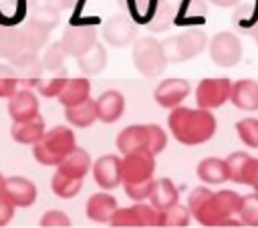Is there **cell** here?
I'll use <instances>...</instances> for the list:
<instances>
[{
	"label": "cell",
	"mask_w": 258,
	"mask_h": 228,
	"mask_svg": "<svg viewBox=\"0 0 258 228\" xmlns=\"http://www.w3.org/2000/svg\"><path fill=\"white\" fill-rule=\"evenodd\" d=\"M48 34H50V32H48L46 28H42V26L30 22V20H26V22L20 26L22 44H24L26 50H34V52H38L40 48H44L46 42H48Z\"/></svg>",
	"instance_id": "83f0119b"
},
{
	"label": "cell",
	"mask_w": 258,
	"mask_h": 228,
	"mask_svg": "<svg viewBox=\"0 0 258 228\" xmlns=\"http://www.w3.org/2000/svg\"><path fill=\"white\" fill-rule=\"evenodd\" d=\"M189 91H191V87H189V83L185 79H181V77H169V79H163L155 87L153 99H155V103L159 107L173 109V107L181 105L187 99Z\"/></svg>",
	"instance_id": "4fadbf2b"
},
{
	"label": "cell",
	"mask_w": 258,
	"mask_h": 228,
	"mask_svg": "<svg viewBox=\"0 0 258 228\" xmlns=\"http://www.w3.org/2000/svg\"><path fill=\"white\" fill-rule=\"evenodd\" d=\"M44 4L54 8L56 12H62V10H71L77 4V0H44Z\"/></svg>",
	"instance_id": "f6af8a7d"
},
{
	"label": "cell",
	"mask_w": 258,
	"mask_h": 228,
	"mask_svg": "<svg viewBox=\"0 0 258 228\" xmlns=\"http://www.w3.org/2000/svg\"><path fill=\"white\" fill-rule=\"evenodd\" d=\"M169 133L181 145H202L216 135L218 121L210 109L177 105L167 115Z\"/></svg>",
	"instance_id": "7a4b0ae2"
},
{
	"label": "cell",
	"mask_w": 258,
	"mask_h": 228,
	"mask_svg": "<svg viewBox=\"0 0 258 228\" xmlns=\"http://www.w3.org/2000/svg\"><path fill=\"white\" fill-rule=\"evenodd\" d=\"M189 208L187 206H181L179 202L173 204L171 208L167 210H161V226H177V228H183L189 224Z\"/></svg>",
	"instance_id": "d590c367"
},
{
	"label": "cell",
	"mask_w": 258,
	"mask_h": 228,
	"mask_svg": "<svg viewBox=\"0 0 258 228\" xmlns=\"http://www.w3.org/2000/svg\"><path fill=\"white\" fill-rule=\"evenodd\" d=\"M77 65L79 69L85 73V75H97L105 69L107 65V50L103 44L95 42L87 52H83L79 59H77Z\"/></svg>",
	"instance_id": "4316f807"
},
{
	"label": "cell",
	"mask_w": 258,
	"mask_h": 228,
	"mask_svg": "<svg viewBox=\"0 0 258 228\" xmlns=\"http://www.w3.org/2000/svg\"><path fill=\"white\" fill-rule=\"evenodd\" d=\"M155 174V155L149 151H131L121 157V176L123 184H139L153 180Z\"/></svg>",
	"instance_id": "30bf717a"
},
{
	"label": "cell",
	"mask_w": 258,
	"mask_h": 228,
	"mask_svg": "<svg viewBox=\"0 0 258 228\" xmlns=\"http://www.w3.org/2000/svg\"><path fill=\"white\" fill-rule=\"evenodd\" d=\"M131 56H133L135 69H137L143 77H147V79L161 77V73H163L165 67H167V59H165L163 46H161V42L155 40L153 36L137 38V40L133 42Z\"/></svg>",
	"instance_id": "5b68a950"
},
{
	"label": "cell",
	"mask_w": 258,
	"mask_h": 228,
	"mask_svg": "<svg viewBox=\"0 0 258 228\" xmlns=\"http://www.w3.org/2000/svg\"><path fill=\"white\" fill-rule=\"evenodd\" d=\"M40 226L42 228H69L71 226V218L62 210H48V212L42 214Z\"/></svg>",
	"instance_id": "60d3db41"
},
{
	"label": "cell",
	"mask_w": 258,
	"mask_h": 228,
	"mask_svg": "<svg viewBox=\"0 0 258 228\" xmlns=\"http://www.w3.org/2000/svg\"><path fill=\"white\" fill-rule=\"evenodd\" d=\"M4 184H6V178H4L2 174H0V196L4 194Z\"/></svg>",
	"instance_id": "681fc988"
},
{
	"label": "cell",
	"mask_w": 258,
	"mask_h": 228,
	"mask_svg": "<svg viewBox=\"0 0 258 228\" xmlns=\"http://www.w3.org/2000/svg\"><path fill=\"white\" fill-rule=\"evenodd\" d=\"M81 188H83V180L71 178V176L62 174V172H56V174L52 176V180H50V190H52V194H54L56 198H60V200H71V198H75V196L81 192Z\"/></svg>",
	"instance_id": "f546056e"
},
{
	"label": "cell",
	"mask_w": 258,
	"mask_h": 228,
	"mask_svg": "<svg viewBox=\"0 0 258 228\" xmlns=\"http://www.w3.org/2000/svg\"><path fill=\"white\" fill-rule=\"evenodd\" d=\"M95 42H97L95 26H69L60 38V44H62L67 56H75V59H79L83 52H87Z\"/></svg>",
	"instance_id": "5bb4252c"
},
{
	"label": "cell",
	"mask_w": 258,
	"mask_h": 228,
	"mask_svg": "<svg viewBox=\"0 0 258 228\" xmlns=\"http://www.w3.org/2000/svg\"><path fill=\"white\" fill-rule=\"evenodd\" d=\"M24 50L20 28L14 26H0V59L10 61L14 54Z\"/></svg>",
	"instance_id": "4dcf8cb0"
},
{
	"label": "cell",
	"mask_w": 258,
	"mask_h": 228,
	"mask_svg": "<svg viewBox=\"0 0 258 228\" xmlns=\"http://www.w3.org/2000/svg\"><path fill=\"white\" fill-rule=\"evenodd\" d=\"M167 63H183L198 54H202L208 48V36L200 28H189L179 32L177 36H171L161 42Z\"/></svg>",
	"instance_id": "8992f818"
},
{
	"label": "cell",
	"mask_w": 258,
	"mask_h": 228,
	"mask_svg": "<svg viewBox=\"0 0 258 228\" xmlns=\"http://www.w3.org/2000/svg\"><path fill=\"white\" fill-rule=\"evenodd\" d=\"M149 202L159 210H167L179 202V192L169 178H157V180H153Z\"/></svg>",
	"instance_id": "cb8c5ba5"
},
{
	"label": "cell",
	"mask_w": 258,
	"mask_h": 228,
	"mask_svg": "<svg viewBox=\"0 0 258 228\" xmlns=\"http://www.w3.org/2000/svg\"><path fill=\"white\" fill-rule=\"evenodd\" d=\"M117 208H119V206H117V200H115L111 194H107V190H105V192L93 194V196L87 200V204H85V214H87V218L93 220V222L107 224V222L111 220V216L115 214Z\"/></svg>",
	"instance_id": "44dd1931"
},
{
	"label": "cell",
	"mask_w": 258,
	"mask_h": 228,
	"mask_svg": "<svg viewBox=\"0 0 258 228\" xmlns=\"http://www.w3.org/2000/svg\"><path fill=\"white\" fill-rule=\"evenodd\" d=\"M185 16L187 18H204L206 16V0H189Z\"/></svg>",
	"instance_id": "7bdbcfd3"
},
{
	"label": "cell",
	"mask_w": 258,
	"mask_h": 228,
	"mask_svg": "<svg viewBox=\"0 0 258 228\" xmlns=\"http://www.w3.org/2000/svg\"><path fill=\"white\" fill-rule=\"evenodd\" d=\"M10 67L14 69L16 77H18V83L28 87V89L38 85V81L42 79V71H44L42 59L38 56V52L26 50V48L10 59Z\"/></svg>",
	"instance_id": "8fae6325"
},
{
	"label": "cell",
	"mask_w": 258,
	"mask_h": 228,
	"mask_svg": "<svg viewBox=\"0 0 258 228\" xmlns=\"http://www.w3.org/2000/svg\"><path fill=\"white\" fill-rule=\"evenodd\" d=\"M28 20L34 22V24H38V26H42V28H46L50 32L52 28L58 26V12L54 8H50V6H46V4L44 6H36L30 12Z\"/></svg>",
	"instance_id": "74e56055"
},
{
	"label": "cell",
	"mask_w": 258,
	"mask_h": 228,
	"mask_svg": "<svg viewBox=\"0 0 258 228\" xmlns=\"http://www.w3.org/2000/svg\"><path fill=\"white\" fill-rule=\"evenodd\" d=\"M14 216V204L2 194L0 196V226H6Z\"/></svg>",
	"instance_id": "b9f144b4"
},
{
	"label": "cell",
	"mask_w": 258,
	"mask_h": 228,
	"mask_svg": "<svg viewBox=\"0 0 258 228\" xmlns=\"http://www.w3.org/2000/svg\"><path fill=\"white\" fill-rule=\"evenodd\" d=\"M165 0H133V4H135V10L139 12V14H145L149 8H151V4L157 8L159 4H163Z\"/></svg>",
	"instance_id": "bcb514c9"
},
{
	"label": "cell",
	"mask_w": 258,
	"mask_h": 228,
	"mask_svg": "<svg viewBox=\"0 0 258 228\" xmlns=\"http://www.w3.org/2000/svg\"><path fill=\"white\" fill-rule=\"evenodd\" d=\"M115 228H141V226H161V210L151 202H135L129 208H117L109 220Z\"/></svg>",
	"instance_id": "52a82bcc"
},
{
	"label": "cell",
	"mask_w": 258,
	"mask_h": 228,
	"mask_svg": "<svg viewBox=\"0 0 258 228\" xmlns=\"http://www.w3.org/2000/svg\"><path fill=\"white\" fill-rule=\"evenodd\" d=\"M236 133L244 145L250 149H258V119L256 117H244L236 123Z\"/></svg>",
	"instance_id": "836d02e7"
},
{
	"label": "cell",
	"mask_w": 258,
	"mask_h": 228,
	"mask_svg": "<svg viewBox=\"0 0 258 228\" xmlns=\"http://www.w3.org/2000/svg\"><path fill=\"white\" fill-rule=\"evenodd\" d=\"M67 81H69L67 73H64V71H56L52 77L40 79L38 85H36V89H38V93H40L42 97H46V99H56V97L60 95V91L64 89Z\"/></svg>",
	"instance_id": "1f68e13d"
},
{
	"label": "cell",
	"mask_w": 258,
	"mask_h": 228,
	"mask_svg": "<svg viewBox=\"0 0 258 228\" xmlns=\"http://www.w3.org/2000/svg\"><path fill=\"white\" fill-rule=\"evenodd\" d=\"M232 81L228 77H206L196 87V103L202 109H218L230 101Z\"/></svg>",
	"instance_id": "9c48e42d"
},
{
	"label": "cell",
	"mask_w": 258,
	"mask_h": 228,
	"mask_svg": "<svg viewBox=\"0 0 258 228\" xmlns=\"http://www.w3.org/2000/svg\"><path fill=\"white\" fill-rule=\"evenodd\" d=\"M242 196L234 190L212 192L206 186H198L187 196V208L196 222L202 226H222L228 218H234L240 210Z\"/></svg>",
	"instance_id": "6da1fadb"
},
{
	"label": "cell",
	"mask_w": 258,
	"mask_h": 228,
	"mask_svg": "<svg viewBox=\"0 0 258 228\" xmlns=\"http://www.w3.org/2000/svg\"><path fill=\"white\" fill-rule=\"evenodd\" d=\"M115 143L123 155L131 153V151H149V153L157 155L167 147V133L163 131V127H159L155 123L129 125L119 131Z\"/></svg>",
	"instance_id": "3957f363"
},
{
	"label": "cell",
	"mask_w": 258,
	"mask_h": 228,
	"mask_svg": "<svg viewBox=\"0 0 258 228\" xmlns=\"http://www.w3.org/2000/svg\"><path fill=\"white\" fill-rule=\"evenodd\" d=\"M173 18H175V8H173L171 4H167V2H163V4H159V6L153 10L151 20H149V30H153V32L167 30V28L171 26Z\"/></svg>",
	"instance_id": "e575fe53"
},
{
	"label": "cell",
	"mask_w": 258,
	"mask_h": 228,
	"mask_svg": "<svg viewBox=\"0 0 258 228\" xmlns=\"http://www.w3.org/2000/svg\"><path fill=\"white\" fill-rule=\"evenodd\" d=\"M155 180V178H153ZM153 180H147V182H139V184H123V190L125 194L135 200V202H143V200H149V194H151V188H153Z\"/></svg>",
	"instance_id": "ab89813d"
},
{
	"label": "cell",
	"mask_w": 258,
	"mask_h": 228,
	"mask_svg": "<svg viewBox=\"0 0 258 228\" xmlns=\"http://www.w3.org/2000/svg\"><path fill=\"white\" fill-rule=\"evenodd\" d=\"M4 196L14 204V208H28L36 202L38 190L36 184L22 176H10L4 184Z\"/></svg>",
	"instance_id": "9a60e30c"
},
{
	"label": "cell",
	"mask_w": 258,
	"mask_h": 228,
	"mask_svg": "<svg viewBox=\"0 0 258 228\" xmlns=\"http://www.w3.org/2000/svg\"><path fill=\"white\" fill-rule=\"evenodd\" d=\"M64 117L73 127L87 129L97 121V105H95V101L87 99V101H83L79 105L64 107Z\"/></svg>",
	"instance_id": "484cf974"
},
{
	"label": "cell",
	"mask_w": 258,
	"mask_h": 228,
	"mask_svg": "<svg viewBox=\"0 0 258 228\" xmlns=\"http://www.w3.org/2000/svg\"><path fill=\"white\" fill-rule=\"evenodd\" d=\"M244 32H246V34H250V36H252V40L258 44V20H256L254 24H250V26H248Z\"/></svg>",
	"instance_id": "c3c4849f"
},
{
	"label": "cell",
	"mask_w": 258,
	"mask_h": 228,
	"mask_svg": "<svg viewBox=\"0 0 258 228\" xmlns=\"http://www.w3.org/2000/svg\"><path fill=\"white\" fill-rule=\"evenodd\" d=\"M77 147V137L71 127L56 125L44 131L42 139L32 145V155L40 165H58Z\"/></svg>",
	"instance_id": "277c9868"
},
{
	"label": "cell",
	"mask_w": 258,
	"mask_h": 228,
	"mask_svg": "<svg viewBox=\"0 0 258 228\" xmlns=\"http://www.w3.org/2000/svg\"><path fill=\"white\" fill-rule=\"evenodd\" d=\"M230 103L242 111H258V81L240 79L232 83Z\"/></svg>",
	"instance_id": "d6986e66"
},
{
	"label": "cell",
	"mask_w": 258,
	"mask_h": 228,
	"mask_svg": "<svg viewBox=\"0 0 258 228\" xmlns=\"http://www.w3.org/2000/svg\"><path fill=\"white\" fill-rule=\"evenodd\" d=\"M238 218L246 226H258V194L256 192H252L248 196H242Z\"/></svg>",
	"instance_id": "8d00e7d4"
},
{
	"label": "cell",
	"mask_w": 258,
	"mask_h": 228,
	"mask_svg": "<svg viewBox=\"0 0 258 228\" xmlns=\"http://www.w3.org/2000/svg\"><path fill=\"white\" fill-rule=\"evenodd\" d=\"M64 56H67V52H64V48H62V44H60V40L58 42H50L48 46H44V52H42V67L46 69V71H50V73H56V71H62L64 69Z\"/></svg>",
	"instance_id": "d6a6232c"
},
{
	"label": "cell",
	"mask_w": 258,
	"mask_h": 228,
	"mask_svg": "<svg viewBox=\"0 0 258 228\" xmlns=\"http://www.w3.org/2000/svg\"><path fill=\"white\" fill-rule=\"evenodd\" d=\"M44 131H46L44 119L40 115H34V117L24 119V121H12L10 137L20 145H34L42 139Z\"/></svg>",
	"instance_id": "ac0fdd59"
},
{
	"label": "cell",
	"mask_w": 258,
	"mask_h": 228,
	"mask_svg": "<svg viewBox=\"0 0 258 228\" xmlns=\"http://www.w3.org/2000/svg\"><path fill=\"white\" fill-rule=\"evenodd\" d=\"M91 165H93V159L89 155V151L81 149V147H75L58 165H56V172H62L71 178H79L83 180L89 172H91Z\"/></svg>",
	"instance_id": "7402d4cb"
},
{
	"label": "cell",
	"mask_w": 258,
	"mask_h": 228,
	"mask_svg": "<svg viewBox=\"0 0 258 228\" xmlns=\"http://www.w3.org/2000/svg\"><path fill=\"white\" fill-rule=\"evenodd\" d=\"M8 115L12 121H24L38 115V97L32 93V89H16L8 97Z\"/></svg>",
	"instance_id": "e0dca14e"
},
{
	"label": "cell",
	"mask_w": 258,
	"mask_h": 228,
	"mask_svg": "<svg viewBox=\"0 0 258 228\" xmlns=\"http://www.w3.org/2000/svg\"><path fill=\"white\" fill-rule=\"evenodd\" d=\"M95 105H97V119L103 123H115L125 113V97L115 89L105 91L95 101Z\"/></svg>",
	"instance_id": "ffe728a7"
},
{
	"label": "cell",
	"mask_w": 258,
	"mask_h": 228,
	"mask_svg": "<svg viewBox=\"0 0 258 228\" xmlns=\"http://www.w3.org/2000/svg\"><path fill=\"white\" fill-rule=\"evenodd\" d=\"M252 155L246 151H234L226 157V167H228V180L234 184H246V174L250 167Z\"/></svg>",
	"instance_id": "f1b7e54d"
},
{
	"label": "cell",
	"mask_w": 258,
	"mask_h": 228,
	"mask_svg": "<svg viewBox=\"0 0 258 228\" xmlns=\"http://www.w3.org/2000/svg\"><path fill=\"white\" fill-rule=\"evenodd\" d=\"M208 52L214 65L232 69L242 61L244 48L238 34H234L232 30H220L208 40Z\"/></svg>",
	"instance_id": "ba28073f"
},
{
	"label": "cell",
	"mask_w": 258,
	"mask_h": 228,
	"mask_svg": "<svg viewBox=\"0 0 258 228\" xmlns=\"http://www.w3.org/2000/svg\"><path fill=\"white\" fill-rule=\"evenodd\" d=\"M89 95H91V81L87 77H73L67 81L64 89L60 91V95L56 99L62 107H73V105H79V103L91 99Z\"/></svg>",
	"instance_id": "603a6c76"
},
{
	"label": "cell",
	"mask_w": 258,
	"mask_h": 228,
	"mask_svg": "<svg viewBox=\"0 0 258 228\" xmlns=\"http://www.w3.org/2000/svg\"><path fill=\"white\" fill-rule=\"evenodd\" d=\"M198 178L208 184V186H218L228 182V167H226V159L222 157H206L198 163L196 167Z\"/></svg>",
	"instance_id": "d4e9b609"
},
{
	"label": "cell",
	"mask_w": 258,
	"mask_h": 228,
	"mask_svg": "<svg viewBox=\"0 0 258 228\" xmlns=\"http://www.w3.org/2000/svg\"><path fill=\"white\" fill-rule=\"evenodd\" d=\"M208 2L218 8H232V6H238L242 0H208Z\"/></svg>",
	"instance_id": "7dc6e473"
},
{
	"label": "cell",
	"mask_w": 258,
	"mask_h": 228,
	"mask_svg": "<svg viewBox=\"0 0 258 228\" xmlns=\"http://www.w3.org/2000/svg\"><path fill=\"white\" fill-rule=\"evenodd\" d=\"M18 77H16V73H14V69L12 67H8V65H0V99L2 97H10L16 89H18Z\"/></svg>",
	"instance_id": "f35d334b"
},
{
	"label": "cell",
	"mask_w": 258,
	"mask_h": 228,
	"mask_svg": "<svg viewBox=\"0 0 258 228\" xmlns=\"http://www.w3.org/2000/svg\"><path fill=\"white\" fill-rule=\"evenodd\" d=\"M91 174L95 184L101 190H115L117 186L123 184V176H121V157L115 153H107L101 155L93 165H91Z\"/></svg>",
	"instance_id": "7c38bea8"
},
{
	"label": "cell",
	"mask_w": 258,
	"mask_h": 228,
	"mask_svg": "<svg viewBox=\"0 0 258 228\" xmlns=\"http://www.w3.org/2000/svg\"><path fill=\"white\" fill-rule=\"evenodd\" d=\"M244 186H250V188L258 194V157H252L250 167H248V174H246V184H244Z\"/></svg>",
	"instance_id": "ee69618b"
},
{
	"label": "cell",
	"mask_w": 258,
	"mask_h": 228,
	"mask_svg": "<svg viewBox=\"0 0 258 228\" xmlns=\"http://www.w3.org/2000/svg\"><path fill=\"white\" fill-rule=\"evenodd\" d=\"M137 28L127 16H113L103 26V38L107 44L115 48H123L135 40Z\"/></svg>",
	"instance_id": "2e32d148"
}]
</instances>
